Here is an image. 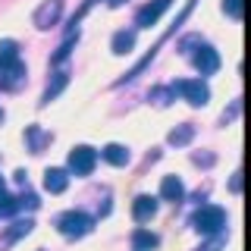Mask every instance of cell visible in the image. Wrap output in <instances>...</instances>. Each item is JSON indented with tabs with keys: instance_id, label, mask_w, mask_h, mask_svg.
<instances>
[{
	"instance_id": "cell-1",
	"label": "cell",
	"mask_w": 251,
	"mask_h": 251,
	"mask_svg": "<svg viewBox=\"0 0 251 251\" xmlns=\"http://www.w3.org/2000/svg\"><path fill=\"white\" fill-rule=\"evenodd\" d=\"M192 226L201 235H217V232H223V226H226V210L217 207V204H204L201 210H195Z\"/></svg>"
},
{
	"instance_id": "cell-2",
	"label": "cell",
	"mask_w": 251,
	"mask_h": 251,
	"mask_svg": "<svg viewBox=\"0 0 251 251\" xmlns=\"http://www.w3.org/2000/svg\"><path fill=\"white\" fill-rule=\"evenodd\" d=\"M173 91H179L192 107H204L210 100V88L201 78H176V82H173Z\"/></svg>"
},
{
	"instance_id": "cell-3",
	"label": "cell",
	"mask_w": 251,
	"mask_h": 251,
	"mask_svg": "<svg viewBox=\"0 0 251 251\" xmlns=\"http://www.w3.org/2000/svg\"><path fill=\"white\" fill-rule=\"evenodd\" d=\"M57 226H60L63 235H69V239H78V235H88V232H91L94 220H91L88 214H82V210H66V214H60Z\"/></svg>"
},
{
	"instance_id": "cell-4",
	"label": "cell",
	"mask_w": 251,
	"mask_h": 251,
	"mask_svg": "<svg viewBox=\"0 0 251 251\" xmlns=\"http://www.w3.org/2000/svg\"><path fill=\"white\" fill-rule=\"evenodd\" d=\"M94 163H98V151H94L91 145H75L73 151H69V170H73L75 176H88L94 170Z\"/></svg>"
},
{
	"instance_id": "cell-5",
	"label": "cell",
	"mask_w": 251,
	"mask_h": 251,
	"mask_svg": "<svg viewBox=\"0 0 251 251\" xmlns=\"http://www.w3.org/2000/svg\"><path fill=\"white\" fill-rule=\"evenodd\" d=\"M188 57H192L195 69H201V75H210V73H217V69H220V53L207 41H198V50L188 53Z\"/></svg>"
},
{
	"instance_id": "cell-6",
	"label": "cell",
	"mask_w": 251,
	"mask_h": 251,
	"mask_svg": "<svg viewBox=\"0 0 251 251\" xmlns=\"http://www.w3.org/2000/svg\"><path fill=\"white\" fill-rule=\"evenodd\" d=\"M63 16V0H44L41 6L35 10V25L38 28H50V25H57V19Z\"/></svg>"
},
{
	"instance_id": "cell-7",
	"label": "cell",
	"mask_w": 251,
	"mask_h": 251,
	"mask_svg": "<svg viewBox=\"0 0 251 251\" xmlns=\"http://www.w3.org/2000/svg\"><path fill=\"white\" fill-rule=\"evenodd\" d=\"M170 6V0H151V3H145L141 10L135 13V25L138 28H148V25H154L157 19H160V13Z\"/></svg>"
},
{
	"instance_id": "cell-8",
	"label": "cell",
	"mask_w": 251,
	"mask_h": 251,
	"mask_svg": "<svg viewBox=\"0 0 251 251\" xmlns=\"http://www.w3.org/2000/svg\"><path fill=\"white\" fill-rule=\"evenodd\" d=\"M66 185H69V173L63 170V167H47V170H44V188H47L50 195L66 192Z\"/></svg>"
},
{
	"instance_id": "cell-9",
	"label": "cell",
	"mask_w": 251,
	"mask_h": 251,
	"mask_svg": "<svg viewBox=\"0 0 251 251\" xmlns=\"http://www.w3.org/2000/svg\"><path fill=\"white\" fill-rule=\"evenodd\" d=\"M157 214V198L151 195H138L135 201H132V217H135V223H148Z\"/></svg>"
},
{
	"instance_id": "cell-10",
	"label": "cell",
	"mask_w": 251,
	"mask_h": 251,
	"mask_svg": "<svg viewBox=\"0 0 251 251\" xmlns=\"http://www.w3.org/2000/svg\"><path fill=\"white\" fill-rule=\"evenodd\" d=\"M100 157H104L107 163H113V167H126V163H129V148L120 145V141H110V145H104Z\"/></svg>"
},
{
	"instance_id": "cell-11",
	"label": "cell",
	"mask_w": 251,
	"mask_h": 251,
	"mask_svg": "<svg viewBox=\"0 0 251 251\" xmlns=\"http://www.w3.org/2000/svg\"><path fill=\"white\" fill-rule=\"evenodd\" d=\"M0 75H3V78H0V85H3V88H16V85H19V78L25 75V63H22V60H13L10 66L0 69Z\"/></svg>"
},
{
	"instance_id": "cell-12",
	"label": "cell",
	"mask_w": 251,
	"mask_h": 251,
	"mask_svg": "<svg viewBox=\"0 0 251 251\" xmlns=\"http://www.w3.org/2000/svg\"><path fill=\"white\" fill-rule=\"evenodd\" d=\"M182 195H185L182 179H179V176H163V182H160V198H167V201H179Z\"/></svg>"
},
{
	"instance_id": "cell-13",
	"label": "cell",
	"mask_w": 251,
	"mask_h": 251,
	"mask_svg": "<svg viewBox=\"0 0 251 251\" xmlns=\"http://www.w3.org/2000/svg\"><path fill=\"white\" fill-rule=\"evenodd\" d=\"M110 44H113V53H129L132 50V47H135V31H116V35H113V41H110Z\"/></svg>"
},
{
	"instance_id": "cell-14",
	"label": "cell",
	"mask_w": 251,
	"mask_h": 251,
	"mask_svg": "<svg viewBox=\"0 0 251 251\" xmlns=\"http://www.w3.org/2000/svg\"><path fill=\"white\" fill-rule=\"evenodd\" d=\"M66 82H69V73H57V75H53V82L47 85L44 94H41V104H50V100L57 98V94H60L63 88H66Z\"/></svg>"
},
{
	"instance_id": "cell-15",
	"label": "cell",
	"mask_w": 251,
	"mask_h": 251,
	"mask_svg": "<svg viewBox=\"0 0 251 251\" xmlns=\"http://www.w3.org/2000/svg\"><path fill=\"white\" fill-rule=\"evenodd\" d=\"M157 235L154 232H148V229H135L132 232V245H135V251H151V248H157Z\"/></svg>"
},
{
	"instance_id": "cell-16",
	"label": "cell",
	"mask_w": 251,
	"mask_h": 251,
	"mask_svg": "<svg viewBox=\"0 0 251 251\" xmlns=\"http://www.w3.org/2000/svg\"><path fill=\"white\" fill-rule=\"evenodd\" d=\"M13 60H19V44H16L13 38H3V41H0V69L10 66Z\"/></svg>"
},
{
	"instance_id": "cell-17",
	"label": "cell",
	"mask_w": 251,
	"mask_h": 251,
	"mask_svg": "<svg viewBox=\"0 0 251 251\" xmlns=\"http://www.w3.org/2000/svg\"><path fill=\"white\" fill-rule=\"evenodd\" d=\"M195 135V126L192 123H182V126H176V129L170 132V145H188Z\"/></svg>"
},
{
	"instance_id": "cell-18",
	"label": "cell",
	"mask_w": 251,
	"mask_h": 251,
	"mask_svg": "<svg viewBox=\"0 0 251 251\" xmlns=\"http://www.w3.org/2000/svg\"><path fill=\"white\" fill-rule=\"evenodd\" d=\"M16 210H19V198L0 192V217H10V214H16Z\"/></svg>"
},
{
	"instance_id": "cell-19",
	"label": "cell",
	"mask_w": 251,
	"mask_h": 251,
	"mask_svg": "<svg viewBox=\"0 0 251 251\" xmlns=\"http://www.w3.org/2000/svg\"><path fill=\"white\" fill-rule=\"evenodd\" d=\"M75 38H78V31H75V35H69L66 41L60 44V50L53 53V63H60V60H66V57H69V50H73V41H75Z\"/></svg>"
},
{
	"instance_id": "cell-20",
	"label": "cell",
	"mask_w": 251,
	"mask_h": 251,
	"mask_svg": "<svg viewBox=\"0 0 251 251\" xmlns=\"http://www.w3.org/2000/svg\"><path fill=\"white\" fill-rule=\"evenodd\" d=\"M31 220H19V223H13V229H10V239H19V235H28L31 232Z\"/></svg>"
},
{
	"instance_id": "cell-21",
	"label": "cell",
	"mask_w": 251,
	"mask_h": 251,
	"mask_svg": "<svg viewBox=\"0 0 251 251\" xmlns=\"http://www.w3.org/2000/svg\"><path fill=\"white\" fill-rule=\"evenodd\" d=\"M223 10L239 19V16H242V0H223Z\"/></svg>"
},
{
	"instance_id": "cell-22",
	"label": "cell",
	"mask_w": 251,
	"mask_h": 251,
	"mask_svg": "<svg viewBox=\"0 0 251 251\" xmlns=\"http://www.w3.org/2000/svg\"><path fill=\"white\" fill-rule=\"evenodd\" d=\"M229 188H232V192H239V188H242V173H235V176H232V182H229Z\"/></svg>"
},
{
	"instance_id": "cell-23",
	"label": "cell",
	"mask_w": 251,
	"mask_h": 251,
	"mask_svg": "<svg viewBox=\"0 0 251 251\" xmlns=\"http://www.w3.org/2000/svg\"><path fill=\"white\" fill-rule=\"evenodd\" d=\"M107 3H110V6H120V3H123V0H107Z\"/></svg>"
},
{
	"instance_id": "cell-24",
	"label": "cell",
	"mask_w": 251,
	"mask_h": 251,
	"mask_svg": "<svg viewBox=\"0 0 251 251\" xmlns=\"http://www.w3.org/2000/svg\"><path fill=\"white\" fill-rule=\"evenodd\" d=\"M0 192H6V188H3V176H0Z\"/></svg>"
}]
</instances>
